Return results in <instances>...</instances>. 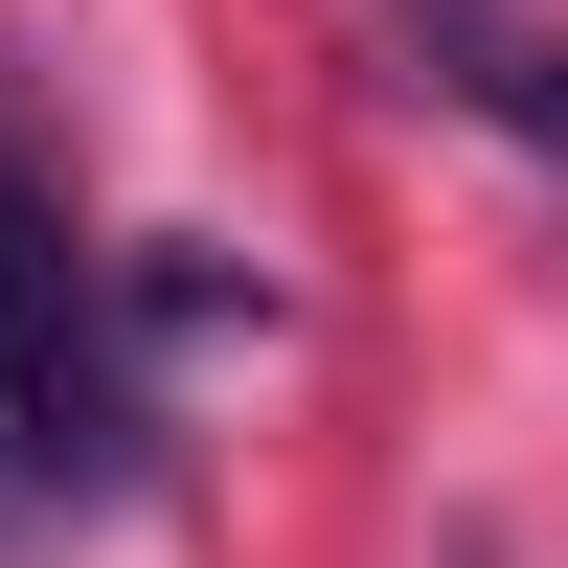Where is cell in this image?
Here are the masks:
<instances>
[{
  "instance_id": "2",
  "label": "cell",
  "mask_w": 568,
  "mask_h": 568,
  "mask_svg": "<svg viewBox=\"0 0 568 568\" xmlns=\"http://www.w3.org/2000/svg\"><path fill=\"white\" fill-rule=\"evenodd\" d=\"M433 91H478V114H524L546 160H568V45H500V23H455V45H433Z\"/></svg>"
},
{
  "instance_id": "1",
  "label": "cell",
  "mask_w": 568,
  "mask_h": 568,
  "mask_svg": "<svg viewBox=\"0 0 568 568\" xmlns=\"http://www.w3.org/2000/svg\"><path fill=\"white\" fill-rule=\"evenodd\" d=\"M0 455H23V478H114L136 455L114 296H91V251H69V205H45L23 136H0Z\"/></svg>"
}]
</instances>
